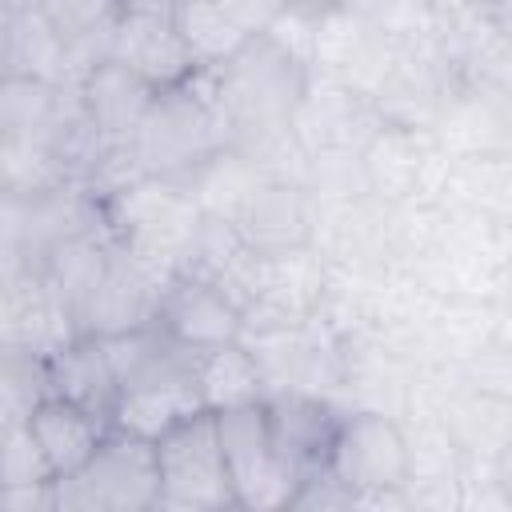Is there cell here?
<instances>
[{"label": "cell", "instance_id": "7402d4cb", "mask_svg": "<svg viewBox=\"0 0 512 512\" xmlns=\"http://www.w3.org/2000/svg\"><path fill=\"white\" fill-rule=\"evenodd\" d=\"M388 0H336V8H356V12H368V8H380Z\"/></svg>", "mask_w": 512, "mask_h": 512}, {"label": "cell", "instance_id": "5bb4252c", "mask_svg": "<svg viewBox=\"0 0 512 512\" xmlns=\"http://www.w3.org/2000/svg\"><path fill=\"white\" fill-rule=\"evenodd\" d=\"M4 76L80 84L84 68L72 44L52 28V20L40 8H32V12H4Z\"/></svg>", "mask_w": 512, "mask_h": 512}, {"label": "cell", "instance_id": "7a4b0ae2", "mask_svg": "<svg viewBox=\"0 0 512 512\" xmlns=\"http://www.w3.org/2000/svg\"><path fill=\"white\" fill-rule=\"evenodd\" d=\"M220 148H224V124L196 76L188 84L156 92L128 152L144 180H176L208 168L220 156Z\"/></svg>", "mask_w": 512, "mask_h": 512}, {"label": "cell", "instance_id": "6da1fadb", "mask_svg": "<svg viewBox=\"0 0 512 512\" xmlns=\"http://www.w3.org/2000/svg\"><path fill=\"white\" fill-rule=\"evenodd\" d=\"M200 76L208 80V100L224 132H232L236 140L288 128L308 92L304 64L272 32L252 36L236 56Z\"/></svg>", "mask_w": 512, "mask_h": 512}, {"label": "cell", "instance_id": "52a82bcc", "mask_svg": "<svg viewBox=\"0 0 512 512\" xmlns=\"http://www.w3.org/2000/svg\"><path fill=\"white\" fill-rule=\"evenodd\" d=\"M108 60H116L156 92L200 76V64L180 36L176 12L168 8H120L108 40Z\"/></svg>", "mask_w": 512, "mask_h": 512}, {"label": "cell", "instance_id": "8fae6325", "mask_svg": "<svg viewBox=\"0 0 512 512\" xmlns=\"http://www.w3.org/2000/svg\"><path fill=\"white\" fill-rule=\"evenodd\" d=\"M204 400L196 392V376H192V356L176 368H164L148 380H136L128 388H120V404L112 424L148 440H160L168 428H176L180 420H188L192 412H200Z\"/></svg>", "mask_w": 512, "mask_h": 512}, {"label": "cell", "instance_id": "9a60e30c", "mask_svg": "<svg viewBox=\"0 0 512 512\" xmlns=\"http://www.w3.org/2000/svg\"><path fill=\"white\" fill-rule=\"evenodd\" d=\"M28 428L36 436V444H40L52 476L64 480V476H72V472H80L88 464V456L100 448V440L108 436L112 424L104 416H96V412L64 400V396L48 392L28 412Z\"/></svg>", "mask_w": 512, "mask_h": 512}, {"label": "cell", "instance_id": "8992f818", "mask_svg": "<svg viewBox=\"0 0 512 512\" xmlns=\"http://www.w3.org/2000/svg\"><path fill=\"white\" fill-rule=\"evenodd\" d=\"M216 424H220V444H224V460L232 472L236 504L244 512L288 508L296 496V484L272 448L268 404L252 400V404L224 408V412H216Z\"/></svg>", "mask_w": 512, "mask_h": 512}, {"label": "cell", "instance_id": "9c48e42d", "mask_svg": "<svg viewBox=\"0 0 512 512\" xmlns=\"http://www.w3.org/2000/svg\"><path fill=\"white\" fill-rule=\"evenodd\" d=\"M264 404H268L272 448L284 472L292 476V484L300 488L304 480L328 472L344 416L328 400L304 396V392H276V396H264Z\"/></svg>", "mask_w": 512, "mask_h": 512}, {"label": "cell", "instance_id": "d4e9b609", "mask_svg": "<svg viewBox=\"0 0 512 512\" xmlns=\"http://www.w3.org/2000/svg\"><path fill=\"white\" fill-rule=\"evenodd\" d=\"M472 4H480V8L488 12V8H496V4H504V0H472Z\"/></svg>", "mask_w": 512, "mask_h": 512}, {"label": "cell", "instance_id": "2e32d148", "mask_svg": "<svg viewBox=\"0 0 512 512\" xmlns=\"http://www.w3.org/2000/svg\"><path fill=\"white\" fill-rule=\"evenodd\" d=\"M192 376H196V392L208 412L264 400V368L256 352L244 348V340L192 352Z\"/></svg>", "mask_w": 512, "mask_h": 512}, {"label": "cell", "instance_id": "4fadbf2b", "mask_svg": "<svg viewBox=\"0 0 512 512\" xmlns=\"http://www.w3.org/2000/svg\"><path fill=\"white\" fill-rule=\"evenodd\" d=\"M48 388L112 424L116 404H120V380H116V368L108 360L104 336L80 332L68 344H60L48 356Z\"/></svg>", "mask_w": 512, "mask_h": 512}, {"label": "cell", "instance_id": "603a6c76", "mask_svg": "<svg viewBox=\"0 0 512 512\" xmlns=\"http://www.w3.org/2000/svg\"><path fill=\"white\" fill-rule=\"evenodd\" d=\"M44 0H4V12H32V8H40Z\"/></svg>", "mask_w": 512, "mask_h": 512}, {"label": "cell", "instance_id": "3957f363", "mask_svg": "<svg viewBox=\"0 0 512 512\" xmlns=\"http://www.w3.org/2000/svg\"><path fill=\"white\" fill-rule=\"evenodd\" d=\"M160 508L156 440L108 428L88 464L56 480V512H144Z\"/></svg>", "mask_w": 512, "mask_h": 512}, {"label": "cell", "instance_id": "ba28073f", "mask_svg": "<svg viewBox=\"0 0 512 512\" xmlns=\"http://www.w3.org/2000/svg\"><path fill=\"white\" fill-rule=\"evenodd\" d=\"M156 324L176 344H184L188 352H200V348L240 340L244 336V308L224 284L196 276V272H172L164 280V292H160Z\"/></svg>", "mask_w": 512, "mask_h": 512}, {"label": "cell", "instance_id": "7c38bea8", "mask_svg": "<svg viewBox=\"0 0 512 512\" xmlns=\"http://www.w3.org/2000/svg\"><path fill=\"white\" fill-rule=\"evenodd\" d=\"M232 224H236L240 240L256 256L292 252V248H304V240H308L304 200L284 180H268V184L244 188V196H240V204L232 212Z\"/></svg>", "mask_w": 512, "mask_h": 512}, {"label": "cell", "instance_id": "d6986e66", "mask_svg": "<svg viewBox=\"0 0 512 512\" xmlns=\"http://www.w3.org/2000/svg\"><path fill=\"white\" fill-rule=\"evenodd\" d=\"M232 20H240L252 36L260 32H272L276 20L284 16V0H216Z\"/></svg>", "mask_w": 512, "mask_h": 512}, {"label": "cell", "instance_id": "ffe728a7", "mask_svg": "<svg viewBox=\"0 0 512 512\" xmlns=\"http://www.w3.org/2000/svg\"><path fill=\"white\" fill-rule=\"evenodd\" d=\"M284 12L304 16V20H320V16L336 12V0H284Z\"/></svg>", "mask_w": 512, "mask_h": 512}, {"label": "cell", "instance_id": "44dd1931", "mask_svg": "<svg viewBox=\"0 0 512 512\" xmlns=\"http://www.w3.org/2000/svg\"><path fill=\"white\" fill-rule=\"evenodd\" d=\"M500 484H504V492L512 496V444H508L504 456H500Z\"/></svg>", "mask_w": 512, "mask_h": 512}, {"label": "cell", "instance_id": "30bf717a", "mask_svg": "<svg viewBox=\"0 0 512 512\" xmlns=\"http://www.w3.org/2000/svg\"><path fill=\"white\" fill-rule=\"evenodd\" d=\"M80 92H84V104L100 128L104 156H124L132 148L152 100H156V88L144 84L140 76H132L128 68H120L116 60H100L80 80Z\"/></svg>", "mask_w": 512, "mask_h": 512}, {"label": "cell", "instance_id": "e0dca14e", "mask_svg": "<svg viewBox=\"0 0 512 512\" xmlns=\"http://www.w3.org/2000/svg\"><path fill=\"white\" fill-rule=\"evenodd\" d=\"M176 24L200 72L220 68L252 40V32L240 20H232L216 0H176Z\"/></svg>", "mask_w": 512, "mask_h": 512}, {"label": "cell", "instance_id": "277c9868", "mask_svg": "<svg viewBox=\"0 0 512 512\" xmlns=\"http://www.w3.org/2000/svg\"><path fill=\"white\" fill-rule=\"evenodd\" d=\"M160 460V508L168 512H224L240 508L232 472L220 444L216 412L200 408L156 440Z\"/></svg>", "mask_w": 512, "mask_h": 512}, {"label": "cell", "instance_id": "5b68a950", "mask_svg": "<svg viewBox=\"0 0 512 512\" xmlns=\"http://www.w3.org/2000/svg\"><path fill=\"white\" fill-rule=\"evenodd\" d=\"M328 468L356 492V504H384L404 496L412 480V448L400 424L384 412H352L340 424Z\"/></svg>", "mask_w": 512, "mask_h": 512}, {"label": "cell", "instance_id": "cb8c5ba5", "mask_svg": "<svg viewBox=\"0 0 512 512\" xmlns=\"http://www.w3.org/2000/svg\"><path fill=\"white\" fill-rule=\"evenodd\" d=\"M420 4H428V8H436V12H452V8L472 4V0H420Z\"/></svg>", "mask_w": 512, "mask_h": 512}, {"label": "cell", "instance_id": "ac0fdd59", "mask_svg": "<svg viewBox=\"0 0 512 512\" xmlns=\"http://www.w3.org/2000/svg\"><path fill=\"white\" fill-rule=\"evenodd\" d=\"M20 484H56L28 420H8L4 424V488Z\"/></svg>", "mask_w": 512, "mask_h": 512}]
</instances>
